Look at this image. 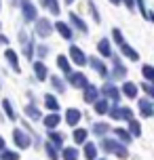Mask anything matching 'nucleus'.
Listing matches in <instances>:
<instances>
[{"label":"nucleus","instance_id":"f257e3e1","mask_svg":"<svg viewBox=\"0 0 154 160\" xmlns=\"http://www.w3.org/2000/svg\"><path fill=\"white\" fill-rule=\"evenodd\" d=\"M21 11H23L25 21H36V7L32 4V0H21Z\"/></svg>","mask_w":154,"mask_h":160},{"label":"nucleus","instance_id":"f03ea898","mask_svg":"<svg viewBox=\"0 0 154 160\" xmlns=\"http://www.w3.org/2000/svg\"><path fill=\"white\" fill-rule=\"evenodd\" d=\"M53 32V25H51L49 19H36V34L38 36H49V34Z\"/></svg>","mask_w":154,"mask_h":160},{"label":"nucleus","instance_id":"7ed1b4c3","mask_svg":"<svg viewBox=\"0 0 154 160\" xmlns=\"http://www.w3.org/2000/svg\"><path fill=\"white\" fill-rule=\"evenodd\" d=\"M70 57H72V61L76 65H85L87 63V55H85L78 47H70Z\"/></svg>","mask_w":154,"mask_h":160},{"label":"nucleus","instance_id":"20e7f679","mask_svg":"<svg viewBox=\"0 0 154 160\" xmlns=\"http://www.w3.org/2000/svg\"><path fill=\"white\" fill-rule=\"evenodd\" d=\"M55 30H57L59 34H61V36H64L65 40H72L74 34H72V28H70L68 23H64V21H57V23H55Z\"/></svg>","mask_w":154,"mask_h":160},{"label":"nucleus","instance_id":"39448f33","mask_svg":"<svg viewBox=\"0 0 154 160\" xmlns=\"http://www.w3.org/2000/svg\"><path fill=\"white\" fill-rule=\"evenodd\" d=\"M13 139H15V143L19 145V148H28V145H30V137L25 135L23 131H19V128L15 131V135H13Z\"/></svg>","mask_w":154,"mask_h":160},{"label":"nucleus","instance_id":"423d86ee","mask_svg":"<svg viewBox=\"0 0 154 160\" xmlns=\"http://www.w3.org/2000/svg\"><path fill=\"white\" fill-rule=\"evenodd\" d=\"M131 110L129 108H116V110H114L112 114H110V116H112V118H122V120H131Z\"/></svg>","mask_w":154,"mask_h":160},{"label":"nucleus","instance_id":"0eeeda50","mask_svg":"<svg viewBox=\"0 0 154 160\" xmlns=\"http://www.w3.org/2000/svg\"><path fill=\"white\" fill-rule=\"evenodd\" d=\"M70 82H72V87H87V78H85V74H70Z\"/></svg>","mask_w":154,"mask_h":160},{"label":"nucleus","instance_id":"6e6552de","mask_svg":"<svg viewBox=\"0 0 154 160\" xmlns=\"http://www.w3.org/2000/svg\"><path fill=\"white\" fill-rule=\"evenodd\" d=\"M97 51H99L104 57H110V55H112V51H110V40L101 38V40L97 42Z\"/></svg>","mask_w":154,"mask_h":160},{"label":"nucleus","instance_id":"1a4fd4ad","mask_svg":"<svg viewBox=\"0 0 154 160\" xmlns=\"http://www.w3.org/2000/svg\"><path fill=\"white\" fill-rule=\"evenodd\" d=\"M95 99H97V88H95V87H91V84H87V87H85V101L93 103Z\"/></svg>","mask_w":154,"mask_h":160},{"label":"nucleus","instance_id":"9d476101","mask_svg":"<svg viewBox=\"0 0 154 160\" xmlns=\"http://www.w3.org/2000/svg\"><path fill=\"white\" fill-rule=\"evenodd\" d=\"M70 21H72V23L76 25V30H80V32H87V30H89V28H87V23H85L80 17L76 15V13H70Z\"/></svg>","mask_w":154,"mask_h":160},{"label":"nucleus","instance_id":"9b49d317","mask_svg":"<svg viewBox=\"0 0 154 160\" xmlns=\"http://www.w3.org/2000/svg\"><path fill=\"white\" fill-rule=\"evenodd\" d=\"M122 93L133 99V97H137V87H135L133 82H125V84H122Z\"/></svg>","mask_w":154,"mask_h":160},{"label":"nucleus","instance_id":"f8f14e48","mask_svg":"<svg viewBox=\"0 0 154 160\" xmlns=\"http://www.w3.org/2000/svg\"><path fill=\"white\" fill-rule=\"evenodd\" d=\"M40 2L49 8L53 15H59V13H61V11H59V2H57V0H40Z\"/></svg>","mask_w":154,"mask_h":160},{"label":"nucleus","instance_id":"ddd939ff","mask_svg":"<svg viewBox=\"0 0 154 160\" xmlns=\"http://www.w3.org/2000/svg\"><path fill=\"white\" fill-rule=\"evenodd\" d=\"M34 74L38 76V80H44V78H47V68H44V63L36 61V63H34Z\"/></svg>","mask_w":154,"mask_h":160},{"label":"nucleus","instance_id":"4468645a","mask_svg":"<svg viewBox=\"0 0 154 160\" xmlns=\"http://www.w3.org/2000/svg\"><path fill=\"white\" fill-rule=\"evenodd\" d=\"M121 51H122V53H125L127 57H129V59H139L137 51H133V48H131L127 42H121Z\"/></svg>","mask_w":154,"mask_h":160},{"label":"nucleus","instance_id":"2eb2a0df","mask_svg":"<svg viewBox=\"0 0 154 160\" xmlns=\"http://www.w3.org/2000/svg\"><path fill=\"white\" fill-rule=\"evenodd\" d=\"M139 108H141V116H152V105H150V101L148 99H141L139 101Z\"/></svg>","mask_w":154,"mask_h":160},{"label":"nucleus","instance_id":"dca6fc26","mask_svg":"<svg viewBox=\"0 0 154 160\" xmlns=\"http://www.w3.org/2000/svg\"><path fill=\"white\" fill-rule=\"evenodd\" d=\"M65 120H68V124H76V122L80 120V112H78V110H68Z\"/></svg>","mask_w":154,"mask_h":160},{"label":"nucleus","instance_id":"f3484780","mask_svg":"<svg viewBox=\"0 0 154 160\" xmlns=\"http://www.w3.org/2000/svg\"><path fill=\"white\" fill-rule=\"evenodd\" d=\"M89 63L93 65V68H95V70H97V72L101 74V76H105V74H108V70H105V65L101 63L99 59H95V57H93V59H89Z\"/></svg>","mask_w":154,"mask_h":160},{"label":"nucleus","instance_id":"a211bd4d","mask_svg":"<svg viewBox=\"0 0 154 160\" xmlns=\"http://www.w3.org/2000/svg\"><path fill=\"white\" fill-rule=\"evenodd\" d=\"M57 63H59V68H61V70H64L65 74H68V76H70V63H68V57H64V55H59L57 57Z\"/></svg>","mask_w":154,"mask_h":160},{"label":"nucleus","instance_id":"6ab92c4d","mask_svg":"<svg viewBox=\"0 0 154 160\" xmlns=\"http://www.w3.org/2000/svg\"><path fill=\"white\" fill-rule=\"evenodd\" d=\"M44 124H47L49 128L57 127V124H59V116H57V114H51V116H47V118H44Z\"/></svg>","mask_w":154,"mask_h":160},{"label":"nucleus","instance_id":"aec40b11","mask_svg":"<svg viewBox=\"0 0 154 160\" xmlns=\"http://www.w3.org/2000/svg\"><path fill=\"white\" fill-rule=\"evenodd\" d=\"M104 93H105V95H110V99H114V101L118 99V91H116L112 84H105V87H104Z\"/></svg>","mask_w":154,"mask_h":160},{"label":"nucleus","instance_id":"412c9836","mask_svg":"<svg viewBox=\"0 0 154 160\" xmlns=\"http://www.w3.org/2000/svg\"><path fill=\"white\" fill-rule=\"evenodd\" d=\"M85 139H87V131H82V128H76V131H74V141H76V143H82Z\"/></svg>","mask_w":154,"mask_h":160},{"label":"nucleus","instance_id":"4be33fe9","mask_svg":"<svg viewBox=\"0 0 154 160\" xmlns=\"http://www.w3.org/2000/svg\"><path fill=\"white\" fill-rule=\"evenodd\" d=\"M44 101H47V108H49V110H53V112H55V110H59V103H57V99L53 95H47V99H44Z\"/></svg>","mask_w":154,"mask_h":160},{"label":"nucleus","instance_id":"5701e85b","mask_svg":"<svg viewBox=\"0 0 154 160\" xmlns=\"http://www.w3.org/2000/svg\"><path fill=\"white\" fill-rule=\"evenodd\" d=\"M87 4H89V8H91V15H93V21H101V17H99V13H97V7H95V2H93V0H89V2H87Z\"/></svg>","mask_w":154,"mask_h":160},{"label":"nucleus","instance_id":"b1692460","mask_svg":"<svg viewBox=\"0 0 154 160\" xmlns=\"http://www.w3.org/2000/svg\"><path fill=\"white\" fill-rule=\"evenodd\" d=\"M95 154H97L95 145H93V143H87V148H85V156H87L89 160H93V158H95Z\"/></svg>","mask_w":154,"mask_h":160},{"label":"nucleus","instance_id":"393cba45","mask_svg":"<svg viewBox=\"0 0 154 160\" xmlns=\"http://www.w3.org/2000/svg\"><path fill=\"white\" fill-rule=\"evenodd\" d=\"M4 55H7V59H8V61H11V65H13L15 70H19V65H17V55H15V53H13V51H11V48H8V51H7V53H4Z\"/></svg>","mask_w":154,"mask_h":160},{"label":"nucleus","instance_id":"a878e982","mask_svg":"<svg viewBox=\"0 0 154 160\" xmlns=\"http://www.w3.org/2000/svg\"><path fill=\"white\" fill-rule=\"evenodd\" d=\"M25 112H28V116H30V118H36V120L40 118V112H38L34 105H28V108H25Z\"/></svg>","mask_w":154,"mask_h":160},{"label":"nucleus","instance_id":"bb28decb","mask_svg":"<svg viewBox=\"0 0 154 160\" xmlns=\"http://www.w3.org/2000/svg\"><path fill=\"white\" fill-rule=\"evenodd\" d=\"M64 158L65 160H76V158H78V154H76L74 148H70V150H65V152H64Z\"/></svg>","mask_w":154,"mask_h":160},{"label":"nucleus","instance_id":"cd10ccee","mask_svg":"<svg viewBox=\"0 0 154 160\" xmlns=\"http://www.w3.org/2000/svg\"><path fill=\"white\" fill-rule=\"evenodd\" d=\"M137 7H139V13L146 17V19H150V15H148V11H146V2H144V0H137Z\"/></svg>","mask_w":154,"mask_h":160},{"label":"nucleus","instance_id":"c85d7f7f","mask_svg":"<svg viewBox=\"0 0 154 160\" xmlns=\"http://www.w3.org/2000/svg\"><path fill=\"white\" fill-rule=\"evenodd\" d=\"M95 110H97V114H105L108 103H105V101H97V103H95Z\"/></svg>","mask_w":154,"mask_h":160},{"label":"nucleus","instance_id":"c756f323","mask_svg":"<svg viewBox=\"0 0 154 160\" xmlns=\"http://www.w3.org/2000/svg\"><path fill=\"white\" fill-rule=\"evenodd\" d=\"M131 133H133V135H139V133H141V127H139V122L131 120Z\"/></svg>","mask_w":154,"mask_h":160},{"label":"nucleus","instance_id":"7c9ffc66","mask_svg":"<svg viewBox=\"0 0 154 160\" xmlns=\"http://www.w3.org/2000/svg\"><path fill=\"white\" fill-rule=\"evenodd\" d=\"M51 82H53V87H55L57 91H64V82H61V78H57V76H53V80H51Z\"/></svg>","mask_w":154,"mask_h":160},{"label":"nucleus","instance_id":"2f4dec72","mask_svg":"<svg viewBox=\"0 0 154 160\" xmlns=\"http://www.w3.org/2000/svg\"><path fill=\"white\" fill-rule=\"evenodd\" d=\"M2 105H4V110H7V116H8V118H15V114H13V108H11V103H8L7 99L2 101Z\"/></svg>","mask_w":154,"mask_h":160},{"label":"nucleus","instance_id":"473e14b6","mask_svg":"<svg viewBox=\"0 0 154 160\" xmlns=\"http://www.w3.org/2000/svg\"><path fill=\"white\" fill-rule=\"evenodd\" d=\"M144 76H146L148 80H152V78H154V70L150 68V65H144Z\"/></svg>","mask_w":154,"mask_h":160},{"label":"nucleus","instance_id":"72a5a7b5","mask_svg":"<svg viewBox=\"0 0 154 160\" xmlns=\"http://www.w3.org/2000/svg\"><path fill=\"white\" fill-rule=\"evenodd\" d=\"M116 135H118V139H122V141H129L131 137L125 133V128H116Z\"/></svg>","mask_w":154,"mask_h":160},{"label":"nucleus","instance_id":"f704fd0d","mask_svg":"<svg viewBox=\"0 0 154 160\" xmlns=\"http://www.w3.org/2000/svg\"><path fill=\"white\" fill-rule=\"evenodd\" d=\"M93 128H95V133H97V135H104L105 131H108V127H105V124H95Z\"/></svg>","mask_w":154,"mask_h":160},{"label":"nucleus","instance_id":"c9c22d12","mask_svg":"<svg viewBox=\"0 0 154 160\" xmlns=\"http://www.w3.org/2000/svg\"><path fill=\"white\" fill-rule=\"evenodd\" d=\"M2 158H4V160H17L19 156H17V154H13V152H2Z\"/></svg>","mask_w":154,"mask_h":160},{"label":"nucleus","instance_id":"e433bc0d","mask_svg":"<svg viewBox=\"0 0 154 160\" xmlns=\"http://www.w3.org/2000/svg\"><path fill=\"white\" fill-rule=\"evenodd\" d=\"M112 36H114V40H116L118 44H121V42H125V40H122V34H121V30H114V32H112Z\"/></svg>","mask_w":154,"mask_h":160},{"label":"nucleus","instance_id":"4c0bfd02","mask_svg":"<svg viewBox=\"0 0 154 160\" xmlns=\"http://www.w3.org/2000/svg\"><path fill=\"white\" fill-rule=\"evenodd\" d=\"M51 139H53L55 143H61V141H64V137H61V135H57V133H51Z\"/></svg>","mask_w":154,"mask_h":160},{"label":"nucleus","instance_id":"58836bf2","mask_svg":"<svg viewBox=\"0 0 154 160\" xmlns=\"http://www.w3.org/2000/svg\"><path fill=\"white\" fill-rule=\"evenodd\" d=\"M47 148H49V156H51L53 160H57V152L53 150V145H47Z\"/></svg>","mask_w":154,"mask_h":160},{"label":"nucleus","instance_id":"ea45409f","mask_svg":"<svg viewBox=\"0 0 154 160\" xmlns=\"http://www.w3.org/2000/svg\"><path fill=\"white\" fill-rule=\"evenodd\" d=\"M38 53H40V55H47V44H40V47H38Z\"/></svg>","mask_w":154,"mask_h":160},{"label":"nucleus","instance_id":"a19ab883","mask_svg":"<svg viewBox=\"0 0 154 160\" xmlns=\"http://www.w3.org/2000/svg\"><path fill=\"white\" fill-rule=\"evenodd\" d=\"M0 44H8V38H7V36H0Z\"/></svg>","mask_w":154,"mask_h":160},{"label":"nucleus","instance_id":"79ce46f5","mask_svg":"<svg viewBox=\"0 0 154 160\" xmlns=\"http://www.w3.org/2000/svg\"><path fill=\"white\" fill-rule=\"evenodd\" d=\"M122 2H125V4H127L129 8H133V0H122Z\"/></svg>","mask_w":154,"mask_h":160},{"label":"nucleus","instance_id":"37998d69","mask_svg":"<svg viewBox=\"0 0 154 160\" xmlns=\"http://www.w3.org/2000/svg\"><path fill=\"white\" fill-rule=\"evenodd\" d=\"M0 150H4V139L0 137Z\"/></svg>","mask_w":154,"mask_h":160},{"label":"nucleus","instance_id":"c03bdc74","mask_svg":"<svg viewBox=\"0 0 154 160\" xmlns=\"http://www.w3.org/2000/svg\"><path fill=\"white\" fill-rule=\"evenodd\" d=\"M110 2H112V4H121V0H110Z\"/></svg>","mask_w":154,"mask_h":160},{"label":"nucleus","instance_id":"a18cd8bd","mask_svg":"<svg viewBox=\"0 0 154 160\" xmlns=\"http://www.w3.org/2000/svg\"><path fill=\"white\" fill-rule=\"evenodd\" d=\"M65 2H68V4H72V2H74V0H65Z\"/></svg>","mask_w":154,"mask_h":160}]
</instances>
